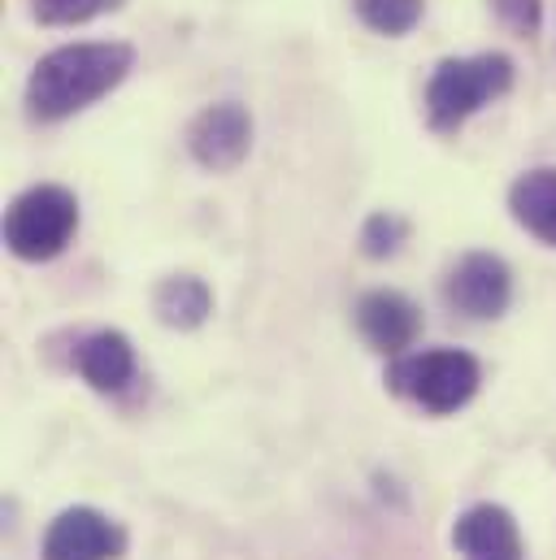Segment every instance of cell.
<instances>
[{
  "label": "cell",
  "mask_w": 556,
  "mask_h": 560,
  "mask_svg": "<svg viewBox=\"0 0 556 560\" xmlns=\"http://www.w3.org/2000/svg\"><path fill=\"white\" fill-rule=\"evenodd\" d=\"M131 66H136L131 44H66V48L39 57V66L31 70V83H26L31 118L61 122V118L88 109L92 101L109 96L127 79Z\"/></svg>",
  "instance_id": "obj_1"
},
{
  "label": "cell",
  "mask_w": 556,
  "mask_h": 560,
  "mask_svg": "<svg viewBox=\"0 0 556 560\" xmlns=\"http://www.w3.org/2000/svg\"><path fill=\"white\" fill-rule=\"evenodd\" d=\"M513 88V61L505 52L483 57H448L435 66L426 83V114L435 131H456L465 118H474L483 105L505 96Z\"/></svg>",
  "instance_id": "obj_2"
},
{
  "label": "cell",
  "mask_w": 556,
  "mask_h": 560,
  "mask_svg": "<svg viewBox=\"0 0 556 560\" xmlns=\"http://www.w3.org/2000/svg\"><path fill=\"white\" fill-rule=\"evenodd\" d=\"M478 383H483V370L461 348H435V352H417V357H396V365L387 370V387L396 396L421 405L426 413L465 409L474 400Z\"/></svg>",
  "instance_id": "obj_3"
},
{
  "label": "cell",
  "mask_w": 556,
  "mask_h": 560,
  "mask_svg": "<svg viewBox=\"0 0 556 560\" xmlns=\"http://www.w3.org/2000/svg\"><path fill=\"white\" fill-rule=\"evenodd\" d=\"M74 231H79V200L57 183L22 191L4 213V244L22 261L61 257L70 248Z\"/></svg>",
  "instance_id": "obj_4"
},
{
  "label": "cell",
  "mask_w": 556,
  "mask_h": 560,
  "mask_svg": "<svg viewBox=\"0 0 556 560\" xmlns=\"http://www.w3.org/2000/svg\"><path fill=\"white\" fill-rule=\"evenodd\" d=\"M509 295H513V279H509V266L491 253H470L461 257L448 279H443V300L474 317V322H491L509 308Z\"/></svg>",
  "instance_id": "obj_5"
},
{
  "label": "cell",
  "mask_w": 556,
  "mask_h": 560,
  "mask_svg": "<svg viewBox=\"0 0 556 560\" xmlns=\"http://www.w3.org/2000/svg\"><path fill=\"white\" fill-rule=\"evenodd\" d=\"M127 552V530L96 509H66L44 535V560H118Z\"/></svg>",
  "instance_id": "obj_6"
},
{
  "label": "cell",
  "mask_w": 556,
  "mask_h": 560,
  "mask_svg": "<svg viewBox=\"0 0 556 560\" xmlns=\"http://www.w3.org/2000/svg\"><path fill=\"white\" fill-rule=\"evenodd\" d=\"M187 148H192V156L205 170H218V174L235 170L248 156V148H253V118H248V109L235 105V101L209 105L187 127Z\"/></svg>",
  "instance_id": "obj_7"
},
{
  "label": "cell",
  "mask_w": 556,
  "mask_h": 560,
  "mask_svg": "<svg viewBox=\"0 0 556 560\" xmlns=\"http://www.w3.org/2000/svg\"><path fill=\"white\" fill-rule=\"evenodd\" d=\"M452 548L461 560H526L518 522L500 504H474L452 526Z\"/></svg>",
  "instance_id": "obj_8"
},
{
  "label": "cell",
  "mask_w": 556,
  "mask_h": 560,
  "mask_svg": "<svg viewBox=\"0 0 556 560\" xmlns=\"http://www.w3.org/2000/svg\"><path fill=\"white\" fill-rule=\"evenodd\" d=\"M357 330L374 352L405 357V348H414V339L421 335V313L401 291H370L357 304Z\"/></svg>",
  "instance_id": "obj_9"
},
{
  "label": "cell",
  "mask_w": 556,
  "mask_h": 560,
  "mask_svg": "<svg viewBox=\"0 0 556 560\" xmlns=\"http://www.w3.org/2000/svg\"><path fill=\"white\" fill-rule=\"evenodd\" d=\"M74 370L96 392H123L136 374V352L123 330H96L74 348Z\"/></svg>",
  "instance_id": "obj_10"
},
{
  "label": "cell",
  "mask_w": 556,
  "mask_h": 560,
  "mask_svg": "<svg viewBox=\"0 0 556 560\" xmlns=\"http://www.w3.org/2000/svg\"><path fill=\"white\" fill-rule=\"evenodd\" d=\"M509 209L518 226L556 248V170H531L509 187Z\"/></svg>",
  "instance_id": "obj_11"
},
{
  "label": "cell",
  "mask_w": 556,
  "mask_h": 560,
  "mask_svg": "<svg viewBox=\"0 0 556 560\" xmlns=\"http://www.w3.org/2000/svg\"><path fill=\"white\" fill-rule=\"evenodd\" d=\"M152 308H157V317H161L165 326L192 330V326H200V322L213 313V291L200 279H192V275H178V279H165L157 287Z\"/></svg>",
  "instance_id": "obj_12"
},
{
  "label": "cell",
  "mask_w": 556,
  "mask_h": 560,
  "mask_svg": "<svg viewBox=\"0 0 556 560\" xmlns=\"http://www.w3.org/2000/svg\"><path fill=\"white\" fill-rule=\"evenodd\" d=\"M361 22L379 35H405L421 22V9L426 0H352Z\"/></svg>",
  "instance_id": "obj_13"
},
{
  "label": "cell",
  "mask_w": 556,
  "mask_h": 560,
  "mask_svg": "<svg viewBox=\"0 0 556 560\" xmlns=\"http://www.w3.org/2000/svg\"><path fill=\"white\" fill-rule=\"evenodd\" d=\"M118 4L123 0H31L35 18L44 26H79V22H88L105 9H118Z\"/></svg>",
  "instance_id": "obj_14"
},
{
  "label": "cell",
  "mask_w": 556,
  "mask_h": 560,
  "mask_svg": "<svg viewBox=\"0 0 556 560\" xmlns=\"http://www.w3.org/2000/svg\"><path fill=\"white\" fill-rule=\"evenodd\" d=\"M405 235H409V222H405V218H396V213H374V218L361 226V248H366V257L383 261V257H392V253L405 244Z\"/></svg>",
  "instance_id": "obj_15"
},
{
  "label": "cell",
  "mask_w": 556,
  "mask_h": 560,
  "mask_svg": "<svg viewBox=\"0 0 556 560\" xmlns=\"http://www.w3.org/2000/svg\"><path fill=\"white\" fill-rule=\"evenodd\" d=\"M491 9L500 13V22L518 35H535L544 22V0H491Z\"/></svg>",
  "instance_id": "obj_16"
}]
</instances>
